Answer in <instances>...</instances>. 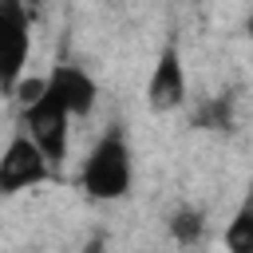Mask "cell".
<instances>
[{"instance_id":"6da1fadb","label":"cell","mask_w":253,"mask_h":253,"mask_svg":"<svg viewBox=\"0 0 253 253\" xmlns=\"http://www.w3.org/2000/svg\"><path fill=\"white\" fill-rule=\"evenodd\" d=\"M130 182H134V158H130V142L123 138V130H107L91 154L83 158V170H79V186L87 198L95 202H119L130 194Z\"/></svg>"},{"instance_id":"7a4b0ae2","label":"cell","mask_w":253,"mask_h":253,"mask_svg":"<svg viewBox=\"0 0 253 253\" xmlns=\"http://www.w3.org/2000/svg\"><path fill=\"white\" fill-rule=\"evenodd\" d=\"M71 119H75V111H71V107H67V99L47 83V75H43L40 95H36V99H28V103H20V130H28V134L43 146V154H47L55 166H59V162H63V154H67Z\"/></svg>"},{"instance_id":"3957f363","label":"cell","mask_w":253,"mask_h":253,"mask_svg":"<svg viewBox=\"0 0 253 253\" xmlns=\"http://www.w3.org/2000/svg\"><path fill=\"white\" fill-rule=\"evenodd\" d=\"M32 4L28 0H0V40H4V95L12 99L28 55H32Z\"/></svg>"},{"instance_id":"277c9868","label":"cell","mask_w":253,"mask_h":253,"mask_svg":"<svg viewBox=\"0 0 253 253\" xmlns=\"http://www.w3.org/2000/svg\"><path fill=\"white\" fill-rule=\"evenodd\" d=\"M51 170H55V162L43 154V146H40L28 130H20V134L8 138V146H4V154H0V190H4V194L32 190V186L47 182Z\"/></svg>"},{"instance_id":"5b68a950","label":"cell","mask_w":253,"mask_h":253,"mask_svg":"<svg viewBox=\"0 0 253 253\" xmlns=\"http://www.w3.org/2000/svg\"><path fill=\"white\" fill-rule=\"evenodd\" d=\"M186 103V63L178 55L174 43H166L150 67V79H146V107L166 115V111H178Z\"/></svg>"},{"instance_id":"8992f818","label":"cell","mask_w":253,"mask_h":253,"mask_svg":"<svg viewBox=\"0 0 253 253\" xmlns=\"http://www.w3.org/2000/svg\"><path fill=\"white\" fill-rule=\"evenodd\" d=\"M47 83L67 99V107L75 111V119L91 115V107H95V99H99V87H95V79H91L83 67H75V63H55V67L47 71Z\"/></svg>"},{"instance_id":"52a82bcc","label":"cell","mask_w":253,"mask_h":253,"mask_svg":"<svg viewBox=\"0 0 253 253\" xmlns=\"http://www.w3.org/2000/svg\"><path fill=\"white\" fill-rule=\"evenodd\" d=\"M221 241H225V249H233V253H253V194L237 206V213H233V221L225 225Z\"/></svg>"},{"instance_id":"ba28073f","label":"cell","mask_w":253,"mask_h":253,"mask_svg":"<svg viewBox=\"0 0 253 253\" xmlns=\"http://www.w3.org/2000/svg\"><path fill=\"white\" fill-rule=\"evenodd\" d=\"M170 229H174V237H178L182 245H190V241L202 237V213H198V210H178L174 221H170Z\"/></svg>"},{"instance_id":"9c48e42d","label":"cell","mask_w":253,"mask_h":253,"mask_svg":"<svg viewBox=\"0 0 253 253\" xmlns=\"http://www.w3.org/2000/svg\"><path fill=\"white\" fill-rule=\"evenodd\" d=\"M245 36L253 40V12H249V20H245Z\"/></svg>"}]
</instances>
